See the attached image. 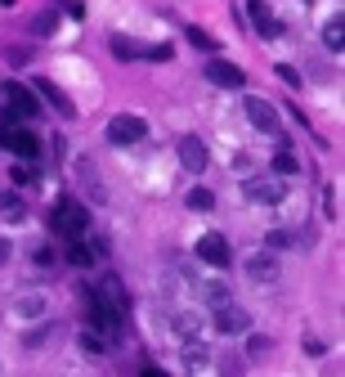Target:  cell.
Masks as SVG:
<instances>
[{"label":"cell","instance_id":"cell-1","mask_svg":"<svg viewBox=\"0 0 345 377\" xmlns=\"http://www.w3.org/2000/svg\"><path fill=\"white\" fill-rule=\"evenodd\" d=\"M85 328H94L99 337H117L121 333V297L117 283H103V288L85 292Z\"/></svg>","mask_w":345,"mask_h":377},{"label":"cell","instance_id":"cell-2","mask_svg":"<svg viewBox=\"0 0 345 377\" xmlns=\"http://www.w3.org/2000/svg\"><path fill=\"white\" fill-rule=\"evenodd\" d=\"M45 225H50V234H59V238H81V234L90 229V211H85L76 198H63V202L45 216Z\"/></svg>","mask_w":345,"mask_h":377},{"label":"cell","instance_id":"cell-3","mask_svg":"<svg viewBox=\"0 0 345 377\" xmlns=\"http://www.w3.org/2000/svg\"><path fill=\"white\" fill-rule=\"evenodd\" d=\"M0 148H9L18 162H36V157H41V139H36L23 121H9V117L0 121Z\"/></svg>","mask_w":345,"mask_h":377},{"label":"cell","instance_id":"cell-4","mask_svg":"<svg viewBox=\"0 0 345 377\" xmlns=\"http://www.w3.org/2000/svg\"><path fill=\"white\" fill-rule=\"evenodd\" d=\"M5 99H9V121H32L41 117V94H36L32 86H23V81H9L5 86Z\"/></svg>","mask_w":345,"mask_h":377},{"label":"cell","instance_id":"cell-5","mask_svg":"<svg viewBox=\"0 0 345 377\" xmlns=\"http://www.w3.org/2000/svg\"><path fill=\"white\" fill-rule=\"evenodd\" d=\"M143 139H148V121L143 117H112L108 121V144L112 148H135V144H143Z\"/></svg>","mask_w":345,"mask_h":377},{"label":"cell","instance_id":"cell-6","mask_svg":"<svg viewBox=\"0 0 345 377\" xmlns=\"http://www.w3.org/2000/svg\"><path fill=\"white\" fill-rule=\"evenodd\" d=\"M247 328H251V315H247L242 306H233V301H220L215 306V333L238 337V333H247Z\"/></svg>","mask_w":345,"mask_h":377},{"label":"cell","instance_id":"cell-7","mask_svg":"<svg viewBox=\"0 0 345 377\" xmlns=\"http://www.w3.org/2000/svg\"><path fill=\"white\" fill-rule=\"evenodd\" d=\"M206 81H211V86H220V90H242L247 86V72L238 68V63H229V59H211L206 63Z\"/></svg>","mask_w":345,"mask_h":377},{"label":"cell","instance_id":"cell-8","mask_svg":"<svg viewBox=\"0 0 345 377\" xmlns=\"http://www.w3.org/2000/svg\"><path fill=\"white\" fill-rule=\"evenodd\" d=\"M197 261H206V265H215V270H229V261H233L229 238L224 234H202V238H197Z\"/></svg>","mask_w":345,"mask_h":377},{"label":"cell","instance_id":"cell-9","mask_svg":"<svg viewBox=\"0 0 345 377\" xmlns=\"http://www.w3.org/2000/svg\"><path fill=\"white\" fill-rule=\"evenodd\" d=\"M175 153H179V162H184L188 175H202V171H206V144H202L197 135H184V139L175 144Z\"/></svg>","mask_w":345,"mask_h":377},{"label":"cell","instance_id":"cell-10","mask_svg":"<svg viewBox=\"0 0 345 377\" xmlns=\"http://www.w3.org/2000/svg\"><path fill=\"white\" fill-rule=\"evenodd\" d=\"M242 193L251 198V202H265V207H278V202H283V184H274V180H260V175L242 180Z\"/></svg>","mask_w":345,"mask_h":377},{"label":"cell","instance_id":"cell-11","mask_svg":"<svg viewBox=\"0 0 345 377\" xmlns=\"http://www.w3.org/2000/svg\"><path fill=\"white\" fill-rule=\"evenodd\" d=\"M32 90L41 94V99H50V103H54V112H63V117H76V103H72V99H68V94H63L59 86H54V81L36 77V81H32Z\"/></svg>","mask_w":345,"mask_h":377},{"label":"cell","instance_id":"cell-12","mask_svg":"<svg viewBox=\"0 0 345 377\" xmlns=\"http://www.w3.org/2000/svg\"><path fill=\"white\" fill-rule=\"evenodd\" d=\"M247 121H251L256 130H278V112H274V103H265V99H247Z\"/></svg>","mask_w":345,"mask_h":377},{"label":"cell","instance_id":"cell-13","mask_svg":"<svg viewBox=\"0 0 345 377\" xmlns=\"http://www.w3.org/2000/svg\"><path fill=\"white\" fill-rule=\"evenodd\" d=\"M251 23H256V32H260L265 41H274V36L283 32V23L269 14V5H265V0H251Z\"/></svg>","mask_w":345,"mask_h":377},{"label":"cell","instance_id":"cell-14","mask_svg":"<svg viewBox=\"0 0 345 377\" xmlns=\"http://www.w3.org/2000/svg\"><path fill=\"white\" fill-rule=\"evenodd\" d=\"M247 279L251 283H278V261L265 252V256H251L247 261Z\"/></svg>","mask_w":345,"mask_h":377},{"label":"cell","instance_id":"cell-15","mask_svg":"<svg viewBox=\"0 0 345 377\" xmlns=\"http://www.w3.org/2000/svg\"><path fill=\"white\" fill-rule=\"evenodd\" d=\"M296 243H301L296 229H269L265 234V252H283V247H296Z\"/></svg>","mask_w":345,"mask_h":377},{"label":"cell","instance_id":"cell-16","mask_svg":"<svg viewBox=\"0 0 345 377\" xmlns=\"http://www.w3.org/2000/svg\"><path fill=\"white\" fill-rule=\"evenodd\" d=\"M14 315H23V319H45V301H41V297H18V301H14Z\"/></svg>","mask_w":345,"mask_h":377},{"label":"cell","instance_id":"cell-17","mask_svg":"<svg viewBox=\"0 0 345 377\" xmlns=\"http://www.w3.org/2000/svg\"><path fill=\"white\" fill-rule=\"evenodd\" d=\"M184 202H188V211H211V207H215V193L197 184V188H188V198H184Z\"/></svg>","mask_w":345,"mask_h":377},{"label":"cell","instance_id":"cell-18","mask_svg":"<svg viewBox=\"0 0 345 377\" xmlns=\"http://www.w3.org/2000/svg\"><path fill=\"white\" fill-rule=\"evenodd\" d=\"M68 261H72V265H94V252H90V243H81V238H68Z\"/></svg>","mask_w":345,"mask_h":377},{"label":"cell","instance_id":"cell-19","mask_svg":"<svg viewBox=\"0 0 345 377\" xmlns=\"http://www.w3.org/2000/svg\"><path fill=\"white\" fill-rule=\"evenodd\" d=\"M323 41H328V50H341V45H345V18H341V14L332 18L328 27H323Z\"/></svg>","mask_w":345,"mask_h":377},{"label":"cell","instance_id":"cell-20","mask_svg":"<svg viewBox=\"0 0 345 377\" xmlns=\"http://www.w3.org/2000/svg\"><path fill=\"white\" fill-rule=\"evenodd\" d=\"M112 54H117V59H143V50L130 36H112Z\"/></svg>","mask_w":345,"mask_h":377},{"label":"cell","instance_id":"cell-21","mask_svg":"<svg viewBox=\"0 0 345 377\" xmlns=\"http://www.w3.org/2000/svg\"><path fill=\"white\" fill-rule=\"evenodd\" d=\"M76 346H81V351H85V355H103V337H99V333H94V328H85V333H81V337H76Z\"/></svg>","mask_w":345,"mask_h":377},{"label":"cell","instance_id":"cell-22","mask_svg":"<svg viewBox=\"0 0 345 377\" xmlns=\"http://www.w3.org/2000/svg\"><path fill=\"white\" fill-rule=\"evenodd\" d=\"M269 166H274L278 175H301V162H296L292 153H274V162H269Z\"/></svg>","mask_w":345,"mask_h":377},{"label":"cell","instance_id":"cell-23","mask_svg":"<svg viewBox=\"0 0 345 377\" xmlns=\"http://www.w3.org/2000/svg\"><path fill=\"white\" fill-rule=\"evenodd\" d=\"M54 27H59V14H54V9H45V14H36V18H32V32H36V36L54 32Z\"/></svg>","mask_w":345,"mask_h":377},{"label":"cell","instance_id":"cell-24","mask_svg":"<svg viewBox=\"0 0 345 377\" xmlns=\"http://www.w3.org/2000/svg\"><path fill=\"white\" fill-rule=\"evenodd\" d=\"M188 41L197 45V50H206V54H215V36H206L202 27H188Z\"/></svg>","mask_w":345,"mask_h":377},{"label":"cell","instance_id":"cell-25","mask_svg":"<svg viewBox=\"0 0 345 377\" xmlns=\"http://www.w3.org/2000/svg\"><path fill=\"white\" fill-rule=\"evenodd\" d=\"M0 207H5V216H9V220H23V198L5 193V198H0Z\"/></svg>","mask_w":345,"mask_h":377},{"label":"cell","instance_id":"cell-26","mask_svg":"<svg viewBox=\"0 0 345 377\" xmlns=\"http://www.w3.org/2000/svg\"><path fill=\"white\" fill-rule=\"evenodd\" d=\"M206 360H211V355H206V346H188V351H184V364H188V369H202Z\"/></svg>","mask_w":345,"mask_h":377},{"label":"cell","instance_id":"cell-27","mask_svg":"<svg viewBox=\"0 0 345 377\" xmlns=\"http://www.w3.org/2000/svg\"><path fill=\"white\" fill-rule=\"evenodd\" d=\"M206 301H211V306L229 301V288H224V283H206Z\"/></svg>","mask_w":345,"mask_h":377},{"label":"cell","instance_id":"cell-28","mask_svg":"<svg viewBox=\"0 0 345 377\" xmlns=\"http://www.w3.org/2000/svg\"><path fill=\"white\" fill-rule=\"evenodd\" d=\"M265 351H269V337H260V333H256L251 342H247V355L256 360V355H265Z\"/></svg>","mask_w":345,"mask_h":377},{"label":"cell","instance_id":"cell-29","mask_svg":"<svg viewBox=\"0 0 345 377\" xmlns=\"http://www.w3.org/2000/svg\"><path fill=\"white\" fill-rule=\"evenodd\" d=\"M274 72H278V77H283V81H287V86H301V72H296V68H287V63H278V68H274Z\"/></svg>","mask_w":345,"mask_h":377},{"label":"cell","instance_id":"cell-30","mask_svg":"<svg viewBox=\"0 0 345 377\" xmlns=\"http://www.w3.org/2000/svg\"><path fill=\"white\" fill-rule=\"evenodd\" d=\"M9 180H14V184H32L36 175H32V166H14V171H9Z\"/></svg>","mask_w":345,"mask_h":377},{"label":"cell","instance_id":"cell-31","mask_svg":"<svg viewBox=\"0 0 345 377\" xmlns=\"http://www.w3.org/2000/svg\"><path fill=\"white\" fill-rule=\"evenodd\" d=\"M27 59H32V50H9V63H14V68H23Z\"/></svg>","mask_w":345,"mask_h":377},{"label":"cell","instance_id":"cell-32","mask_svg":"<svg viewBox=\"0 0 345 377\" xmlns=\"http://www.w3.org/2000/svg\"><path fill=\"white\" fill-rule=\"evenodd\" d=\"M36 265H54V252L50 247H36Z\"/></svg>","mask_w":345,"mask_h":377},{"label":"cell","instance_id":"cell-33","mask_svg":"<svg viewBox=\"0 0 345 377\" xmlns=\"http://www.w3.org/2000/svg\"><path fill=\"white\" fill-rule=\"evenodd\" d=\"M9 252H14V247H9V243L0 238V265H5V261H9Z\"/></svg>","mask_w":345,"mask_h":377},{"label":"cell","instance_id":"cell-34","mask_svg":"<svg viewBox=\"0 0 345 377\" xmlns=\"http://www.w3.org/2000/svg\"><path fill=\"white\" fill-rule=\"evenodd\" d=\"M0 5H5V9H14V5H18V0H0Z\"/></svg>","mask_w":345,"mask_h":377}]
</instances>
